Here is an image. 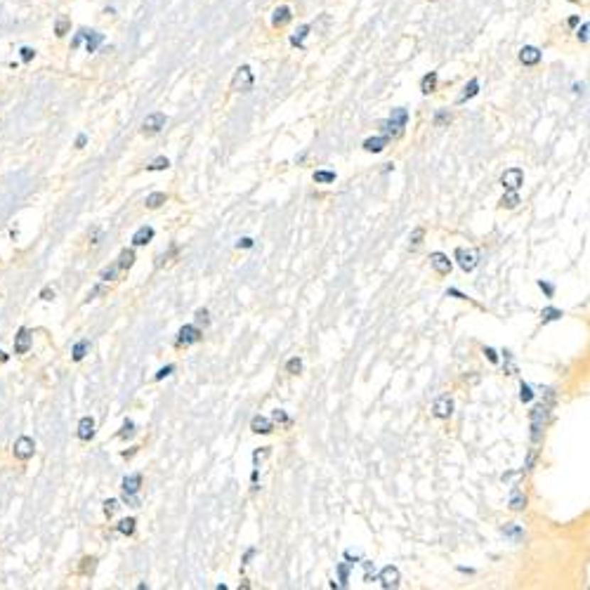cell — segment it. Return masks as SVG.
Returning a JSON list of instances; mask_svg holds the SVG:
<instances>
[{"instance_id": "obj_1", "label": "cell", "mask_w": 590, "mask_h": 590, "mask_svg": "<svg viewBox=\"0 0 590 590\" xmlns=\"http://www.w3.org/2000/svg\"><path fill=\"white\" fill-rule=\"evenodd\" d=\"M253 83H255V78H253V71H250V66H239L234 73V78H232V90L234 92H250L253 90Z\"/></svg>"}, {"instance_id": "obj_2", "label": "cell", "mask_w": 590, "mask_h": 590, "mask_svg": "<svg viewBox=\"0 0 590 590\" xmlns=\"http://www.w3.org/2000/svg\"><path fill=\"white\" fill-rule=\"evenodd\" d=\"M545 420H548V404H541V407H536L531 411V441H534V444L541 441Z\"/></svg>"}, {"instance_id": "obj_3", "label": "cell", "mask_w": 590, "mask_h": 590, "mask_svg": "<svg viewBox=\"0 0 590 590\" xmlns=\"http://www.w3.org/2000/svg\"><path fill=\"white\" fill-rule=\"evenodd\" d=\"M33 454H36V441L31 437H26V434H21V437L14 441V446H12V456L17 461L21 463H26L28 458H33Z\"/></svg>"}, {"instance_id": "obj_4", "label": "cell", "mask_w": 590, "mask_h": 590, "mask_svg": "<svg viewBox=\"0 0 590 590\" xmlns=\"http://www.w3.org/2000/svg\"><path fill=\"white\" fill-rule=\"evenodd\" d=\"M166 114L163 112H154L144 118V123H142V132L144 135H156V132H161L166 128Z\"/></svg>"}, {"instance_id": "obj_5", "label": "cell", "mask_w": 590, "mask_h": 590, "mask_svg": "<svg viewBox=\"0 0 590 590\" xmlns=\"http://www.w3.org/2000/svg\"><path fill=\"white\" fill-rule=\"evenodd\" d=\"M456 260H458L463 272H472V269L477 267L479 255H477L475 248H456Z\"/></svg>"}, {"instance_id": "obj_6", "label": "cell", "mask_w": 590, "mask_h": 590, "mask_svg": "<svg viewBox=\"0 0 590 590\" xmlns=\"http://www.w3.org/2000/svg\"><path fill=\"white\" fill-rule=\"evenodd\" d=\"M522 182H525L522 168H508V171L500 175V184H503L508 191H517L522 187Z\"/></svg>"}, {"instance_id": "obj_7", "label": "cell", "mask_w": 590, "mask_h": 590, "mask_svg": "<svg viewBox=\"0 0 590 590\" xmlns=\"http://www.w3.org/2000/svg\"><path fill=\"white\" fill-rule=\"evenodd\" d=\"M31 343H33V336L28 328H19L17 336H14V354H26L31 350Z\"/></svg>"}, {"instance_id": "obj_8", "label": "cell", "mask_w": 590, "mask_h": 590, "mask_svg": "<svg viewBox=\"0 0 590 590\" xmlns=\"http://www.w3.org/2000/svg\"><path fill=\"white\" fill-rule=\"evenodd\" d=\"M198 340H201V331H198L196 326H191V323L182 326L180 333H177V345H194Z\"/></svg>"}, {"instance_id": "obj_9", "label": "cell", "mask_w": 590, "mask_h": 590, "mask_svg": "<svg viewBox=\"0 0 590 590\" xmlns=\"http://www.w3.org/2000/svg\"><path fill=\"white\" fill-rule=\"evenodd\" d=\"M432 413H434V418H439V420L451 418V413H454V402L449 399V397H439V399L432 404Z\"/></svg>"}, {"instance_id": "obj_10", "label": "cell", "mask_w": 590, "mask_h": 590, "mask_svg": "<svg viewBox=\"0 0 590 590\" xmlns=\"http://www.w3.org/2000/svg\"><path fill=\"white\" fill-rule=\"evenodd\" d=\"M399 569H397V567H385V569L380 572V576H378V581L382 584V588H397L399 586Z\"/></svg>"}, {"instance_id": "obj_11", "label": "cell", "mask_w": 590, "mask_h": 590, "mask_svg": "<svg viewBox=\"0 0 590 590\" xmlns=\"http://www.w3.org/2000/svg\"><path fill=\"white\" fill-rule=\"evenodd\" d=\"M430 264L434 267V272L441 274V277H446L449 272H451V260H449L444 253H432L430 255Z\"/></svg>"}, {"instance_id": "obj_12", "label": "cell", "mask_w": 590, "mask_h": 590, "mask_svg": "<svg viewBox=\"0 0 590 590\" xmlns=\"http://www.w3.org/2000/svg\"><path fill=\"white\" fill-rule=\"evenodd\" d=\"M520 62L525 66H536L541 62V50L534 48V45H525L520 50Z\"/></svg>"}, {"instance_id": "obj_13", "label": "cell", "mask_w": 590, "mask_h": 590, "mask_svg": "<svg viewBox=\"0 0 590 590\" xmlns=\"http://www.w3.org/2000/svg\"><path fill=\"white\" fill-rule=\"evenodd\" d=\"M95 437V420L90 416H83L78 423V439L80 441H90Z\"/></svg>"}, {"instance_id": "obj_14", "label": "cell", "mask_w": 590, "mask_h": 590, "mask_svg": "<svg viewBox=\"0 0 590 590\" xmlns=\"http://www.w3.org/2000/svg\"><path fill=\"white\" fill-rule=\"evenodd\" d=\"M390 144V137L385 135H378V137H368L366 142H364V149L366 151H371V154H380L385 146Z\"/></svg>"}, {"instance_id": "obj_15", "label": "cell", "mask_w": 590, "mask_h": 590, "mask_svg": "<svg viewBox=\"0 0 590 590\" xmlns=\"http://www.w3.org/2000/svg\"><path fill=\"white\" fill-rule=\"evenodd\" d=\"M250 430L257 432V434H269L272 430H274V425H272V420H269V418H264V416H255L253 420H250Z\"/></svg>"}, {"instance_id": "obj_16", "label": "cell", "mask_w": 590, "mask_h": 590, "mask_svg": "<svg viewBox=\"0 0 590 590\" xmlns=\"http://www.w3.org/2000/svg\"><path fill=\"white\" fill-rule=\"evenodd\" d=\"M132 264H135V250H132V248L121 250V255H118V262H116V267L121 269V274H123V272H128Z\"/></svg>"}, {"instance_id": "obj_17", "label": "cell", "mask_w": 590, "mask_h": 590, "mask_svg": "<svg viewBox=\"0 0 590 590\" xmlns=\"http://www.w3.org/2000/svg\"><path fill=\"white\" fill-rule=\"evenodd\" d=\"M291 17H293L291 7H289V5H281V7H277V10H274V17H272V24H274V26H284V24H289Z\"/></svg>"}, {"instance_id": "obj_18", "label": "cell", "mask_w": 590, "mask_h": 590, "mask_svg": "<svg viewBox=\"0 0 590 590\" xmlns=\"http://www.w3.org/2000/svg\"><path fill=\"white\" fill-rule=\"evenodd\" d=\"M139 486H142V475H139V472H132V475H128L123 479V491L125 493H137Z\"/></svg>"}, {"instance_id": "obj_19", "label": "cell", "mask_w": 590, "mask_h": 590, "mask_svg": "<svg viewBox=\"0 0 590 590\" xmlns=\"http://www.w3.org/2000/svg\"><path fill=\"white\" fill-rule=\"evenodd\" d=\"M508 505H510V510H515V513L525 510V508H527V496H525V493H522L520 489H513L510 500H508Z\"/></svg>"}, {"instance_id": "obj_20", "label": "cell", "mask_w": 590, "mask_h": 590, "mask_svg": "<svg viewBox=\"0 0 590 590\" xmlns=\"http://www.w3.org/2000/svg\"><path fill=\"white\" fill-rule=\"evenodd\" d=\"M154 239V230L151 227H139V230L135 232V236H132V243H135V246H146V243H149Z\"/></svg>"}, {"instance_id": "obj_21", "label": "cell", "mask_w": 590, "mask_h": 590, "mask_svg": "<svg viewBox=\"0 0 590 590\" xmlns=\"http://www.w3.org/2000/svg\"><path fill=\"white\" fill-rule=\"evenodd\" d=\"M95 569H97V557L87 555V557L80 559V567H78V574H80V576H92Z\"/></svg>"}, {"instance_id": "obj_22", "label": "cell", "mask_w": 590, "mask_h": 590, "mask_svg": "<svg viewBox=\"0 0 590 590\" xmlns=\"http://www.w3.org/2000/svg\"><path fill=\"white\" fill-rule=\"evenodd\" d=\"M437 71H430V73H425L423 80H420V90H423L425 95H430L437 90Z\"/></svg>"}, {"instance_id": "obj_23", "label": "cell", "mask_w": 590, "mask_h": 590, "mask_svg": "<svg viewBox=\"0 0 590 590\" xmlns=\"http://www.w3.org/2000/svg\"><path fill=\"white\" fill-rule=\"evenodd\" d=\"M477 92H479V80H477V78H472L470 83L466 85V90H463V95H461V97L456 100V104H466V102H468V100H472V97H475Z\"/></svg>"}, {"instance_id": "obj_24", "label": "cell", "mask_w": 590, "mask_h": 590, "mask_svg": "<svg viewBox=\"0 0 590 590\" xmlns=\"http://www.w3.org/2000/svg\"><path fill=\"white\" fill-rule=\"evenodd\" d=\"M390 121H392L395 125H399V128H407L409 112L404 107H397V109H392V114H390Z\"/></svg>"}, {"instance_id": "obj_25", "label": "cell", "mask_w": 590, "mask_h": 590, "mask_svg": "<svg viewBox=\"0 0 590 590\" xmlns=\"http://www.w3.org/2000/svg\"><path fill=\"white\" fill-rule=\"evenodd\" d=\"M309 24H305V26H300L298 31H295V36H291V45H295V48H300V50H305V38L309 36Z\"/></svg>"}, {"instance_id": "obj_26", "label": "cell", "mask_w": 590, "mask_h": 590, "mask_svg": "<svg viewBox=\"0 0 590 590\" xmlns=\"http://www.w3.org/2000/svg\"><path fill=\"white\" fill-rule=\"evenodd\" d=\"M166 201H168V196L163 194V191H154V194L146 196V201H144V203H146V208H151V210H154V208H161V205H163Z\"/></svg>"}, {"instance_id": "obj_27", "label": "cell", "mask_w": 590, "mask_h": 590, "mask_svg": "<svg viewBox=\"0 0 590 590\" xmlns=\"http://www.w3.org/2000/svg\"><path fill=\"white\" fill-rule=\"evenodd\" d=\"M380 128H382V132H385V137H392V139H395V137H402V135H404V128H399V125H395L392 121H390V118H387V121L380 123Z\"/></svg>"}, {"instance_id": "obj_28", "label": "cell", "mask_w": 590, "mask_h": 590, "mask_svg": "<svg viewBox=\"0 0 590 590\" xmlns=\"http://www.w3.org/2000/svg\"><path fill=\"white\" fill-rule=\"evenodd\" d=\"M517 205H520V194H517V191H508V194L500 198V208L513 210V208H517Z\"/></svg>"}, {"instance_id": "obj_29", "label": "cell", "mask_w": 590, "mask_h": 590, "mask_svg": "<svg viewBox=\"0 0 590 590\" xmlns=\"http://www.w3.org/2000/svg\"><path fill=\"white\" fill-rule=\"evenodd\" d=\"M423 239H425V230H423V227H416V230H413L411 236H409V241H411L409 246H411V250H416V248L420 246V243H423Z\"/></svg>"}, {"instance_id": "obj_30", "label": "cell", "mask_w": 590, "mask_h": 590, "mask_svg": "<svg viewBox=\"0 0 590 590\" xmlns=\"http://www.w3.org/2000/svg\"><path fill=\"white\" fill-rule=\"evenodd\" d=\"M118 531H121L123 536H132L135 534V520L132 517H128V520H121L118 522V527H116Z\"/></svg>"}, {"instance_id": "obj_31", "label": "cell", "mask_w": 590, "mask_h": 590, "mask_svg": "<svg viewBox=\"0 0 590 590\" xmlns=\"http://www.w3.org/2000/svg\"><path fill=\"white\" fill-rule=\"evenodd\" d=\"M559 316H562V309H555V307H545L543 312H541V319H543V323H548V321H557Z\"/></svg>"}, {"instance_id": "obj_32", "label": "cell", "mask_w": 590, "mask_h": 590, "mask_svg": "<svg viewBox=\"0 0 590 590\" xmlns=\"http://www.w3.org/2000/svg\"><path fill=\"white\" fill-rule=\"evenodd\" d=\"M314 182H319V184H331V182H336V173H331V171H316V173H314Z\"/></svg>"}, {"instance_id": "obj_33", "label": "cell", "mask_w": 590, "mask_h": 590, "mask_svg": "<svg viewBox=\"0 0 590 590\" xmlns=\"http://www.w3.org/2000/svg\"><path fill=\"white\" fill-rule=\"evenodd\" d=\"M87 348H90V343H87V340H80V343H76V348H73V361H83Z\"/></svg>"}, {"instance_id": "obj_34", "label": "cell", "mask_w": 590, "mask_h": 590, "mask_svg": "<svg viewBox=\"0 0 590 590\" xmlns=\"http://www.w3.org/2000/svg\"><path fill=\"white\" fill-rule=\"evenodd\" d=\"M451 123V114L449 112H437L434 114V125H437V128H444V125H449Z\"/></svg>"}, {"instance_id": "obj_35", "label": "cell", "mask_w": 590, "mask_h": 590, "mask_svg": "<svg viewBox=\"0 0 590 590\" xmlns=\"http://www.w3.org/2000/svg\"><path fill=\"white\" fill-rule=\"evenodd\" d=\"M286 371L289 373H293V375H298L300 371H302V361H300V357H293L289 364H286Z\"/></svg>"}, {"instance_id": "obj_36", "label": "cell", "mask_w": 590, "mask_h": 590, "mask_svg": "<svg viewBox=\"0 0 590 590\" xmlns=\"http://www.w3.org/2000/svg\"><path fill=\"white\" fill-rule=\"evenodd\" d=\"M168 166H171V161H168L166 156H159V159L149 166V171H166Z\"/></svg>"}, {"instance_id": "obj_37", "label": "cell", "mask_w": 590, "mask_h": 590, "mask_svg": "<svg viewBox=\"0 0 590 590\" xmlns=\"http://www.w3.org/2000/svg\"><path fill=\"white\" fill-rule=\"evenodd\" d=\"M520 399L525 402V404H529L531 399H534V392H531V387H529V385H525V382H522V385H520Z\"/></svg>"}, {"instance_id": "obj_38", "label": "cell", "mask_w": 590, "mask_h": 590, "mask_svg": "<svg viewBox=\"0 0 590 590\" xmlns=\"http://www.w3.org/2000/svg\"><path fill=\"white\" fill-rule=\"evenodd\" d=\"M118 274H121V269H118L116 264H114V267H109V269L102 272V279H104V281H114Z\"/></svg>"}, {"instance_id": "obj_39", "label": "cell", "mask_w": 590, "mask_h": 590, "mask_svg": "<svg viewBox=\"0 0 590 590\" xmlns=\"http://www.w3.org/2000/svg\"><path fill=\"white\" fill-rule=\"evenodd\" d=\"M364 581H366V584L375 581V569H373L371 562H364Z\"/></svg>"}, {"instance_id": "obj_40", "label": "cell", "mask_w": 590, "mask_h": 590, "mask_svg": "<svg viewBox=\"0 0 590 590\" xmlns=\"http://www.w3.org/2000/svg\"><path fill=\"white\" fill-rule=\"evenodd\" d=\"M338 574H340V581H343V586H348V576H350V564H345V562H340V564H338Z\"/></svg>"}, {"instance_id": "obj_41", "label": "cell", "mask_w": 590, "mask_h": 590, "mask_svg": "<svg viewBox=\"0 0 590 590\" xmlns=\"http://www.w3.org/2000/svg\"><path fill=\"white\" fill-rule=\"evenodd\" d=\"M267 456H269V446H262V449H257V451L253 454V463H255V466H257V463H260V461H264V458H267Z\"/></svg>"}, {"instance_id": "obj_42", "label": "cell", "mask_w": 590, "mask_h": 590, "mask_svg": "<svg viewBox=\"0 0 590 590\" xmlns=\"http://www.w3.org/2000/svg\"><path fill=\"white\" fill-rule=\"evenodd\" d=\"M132 432H135V425H132V420H125L123 432L118 434V437H121V439H125V437H132Z\"/></svg>"}, {"instance_id": "obj_43", "label": "cell", "mask_w": 590, "mask_h": 590, "mask_svg": "<svg viewBox=\"0 0 590 590\" xmlns=\"http://www.w3.org/2000/svg\"><path fill=\"white\" fill-rule=\"evenodd\" d=\"M588 31H590V26H588V21H584V24H581V28L576 31V38H579L581 43H588Z\"/></svg>"}, {"instance_id": "obj_44", "label": "cell", "mask_w": 590, "mask_h": 590, "mask_svg": "<svg viewBox=\"0 0 590 590\" xmlns=\"http://www.w3.org/2000/svg\"><path fill=\"white\" fill-rule=\"evenodd\" d=\"M116 510H118V500H114V498L107 500V503H104V515H107V517H112Z\"/></svg>"}, {"instance_id": "obj_45", "label": "cell", "mask_w": 590, "mask_h": 590, "mask_svg": "<svg viewBox=\"0 0 590 590\" xmlns=\"http://www.w3.org/2000/svg\"><path fill=\"white\" fill-rule=\"evenodd\" d=\"M538 289H541L545 295H548V298H552V293H555V286L548 284V281H543V279H541V281H538Z\"/></svg>"}, {"instance_id": "obj_46", "label": "cell", "mask_w": 590, "mask_h": 590, "mask_svg": "<svg viewBox=\"0 0 590 590\" xmlns=\"http://www.w3.org/2000/svg\"><path fill=\"white\" fill-rule=\"evenodd\" d=\"M66 28H69V19H66V17H59V19H57V36H64Z\"/></svg>"}, {"instance_id": "obj_47", "label": "cell", "mask_w": 590, "mask_h": 590, "mask_svg": "<svg viewBox=\"0 0 590 590\" xmlns=\"http://www.w3.org/2000/svg\"><path fill=\"white\" fill-rule=\"evenodd\" d=\"M173 371H175V366H166V368H161V371H159L156 375H154V378H156V380H163L166 375H171Z\"/></svg>"}, {"instance_id": "obj_48", "label": "cell", "mask_w": 590, "mask_h": 590, "mask_svg": "<svg viewBox=\"0 0 590 590\" xmlns=\"http://www.w3.org/2000/svg\"><path fill=\"white\" fill-rule=\"evenodd\" d=\"M123 500H125V503H130L132 508L139 505V500L135 498V493H125V491H123Z\"/></svg>"}, {"instance_id": "obj_49", "label": "cell", "mask_w": 590, "mask_h": 590, "mask_svg": "<svg viewBox=\"0 0 590 590\" xmlns=\"http://www.w3.org/2000/svg\"><path fill=\"white\" fill-rule=\"evenodd\" d=\"M196 321L198 323H208V309H198V312H196Z\"/></svg>"}, {"instance_id": "obj_50", "label": "cell", "mask_w": 590, "mask_h": 590, "mask_svg": "<svg viewBox=\"0 0 590 590\" xmlns=\"http://www.w3.org/2000/svg\"><path fill=\"white\" fill-rule=\"evenodd\" d=\"M484 354H486V359H489L491 364H498V357H496V352H493L491 348H484Z\"/></svg>"}, {"instance_id": "obj_51", "label": "cell", "mask_w": 590, "mask_h": 590, "mask_svg": "<svg viewBox=\"0 0 590 590\" xmlns=\"http://www.w3.org/2000/svg\"><path fill=\"white\" fill-rule=\"evenodd\" d=\"M503 534H510V536H520L522 534V529L520 527H503Z\"/></svg>"}, {"instance_id": "obj_52", "label": "cell", "mask_w": 590, "mask_h": 590, "mask_svg": "<svg viewBox=\"0 0 590 590\" xmlns=\"http://www.w3.org/2000/svg\"><path fill=\"white\" fill-rule=\"evenodd\" d=\"M274 420H277V423H286V420H289V416H286L284 411L277 409V411H274Z\"/></svg>"}, {"instance_id": "obj_53", "label": "cell", "mask_w": 590, "mask_h": 590, "mask_svg": "<svg viewBox=\"0 0 590 590\" xmlns=\"http://www.w3.org/2000/svg\"><path fill=\"white\" fill-rule=\"evenodd\" d=\"M41 298H43V300H53V298H55V291H53V289H43Z\"/></svg>"}, {"instance_id": "obj_54", "label": "cell", "mask_w": 590, "mask_h": 590, "mask_svg": "<svg viewBox=\"0 0 590 590\" xmlns=\"http://www.w3.org/2000/svg\"><path fill=\"white\" fill-rule=\"evenodd\" d=\"M239 248H253V239H241Z\"/></svg>"}, {"instance_id": "obj_55", "label": "cell", "mask_w": 590, "mask_h": 590, "mask_svg": "<svg viewBox=\"0 0 590 590\" xmlns=\"http://www.w3.org/2000/svg\"><path fill=\"white\" fill-rule=\"evenodd\" d=\"M345 557H348V559H354V562H357V559H359V555H357V552H352V550H348V552H345ZM354 562H352V564H354Z\"/></svg>"}, {"instance_id": "obj_56", "label": "cell", "mask_w": 590, "mask_h": 590, "mask_svg": "<svg viewBox=\"0 0 590 590\" xmlns=\"http://www.w3.org/2000/svg\"><path fill=\"white\" fill-rule=\"evenodd\" d=\"M21 53H24V59H31V57H33V53H31V50H28V48H26V50H21Z\"/></svg>"}, {"instance_id": "obj_57", "label": "cell", "mask_w": 590, "mask_h": 590, "mask_svg": "<svg viewBox=\"0 0 590 590\" xmlns=\"http://www.w3.org/2000/svg\"><path fill=\"white\" fill-rule=\"evenodd\" d=\"M7 359H10V357H7V354H5L3 350H0V364H5V361H7Z\"/></svg>"}, {"instance_id": "obj_58", "label": "cell", "mask_w": 590, "mask_h": 590, "mask_svg": "<svg viewBox=\"0 0 590 590\" xmlns=\"http://www.w3.org/2000/svg\"><path fill=\"white\" fill-rule=\"evenodd\" d=\"M569 3H579V0H569Z\"/></svg>"}, {"instance_id": "obj_59", "label": "cell", "mask_w": 590, "mask_h": 590, "mask_svg": "<svg viewBox=\"0 0 590 590\" xmlns=\"http://www.w3.org/2000/svg\"><path fill=\"white\" fill-rule=\"evenodd\" d=\"M432 3H434V0H432Z\"/></svg>"}]
</instances>
